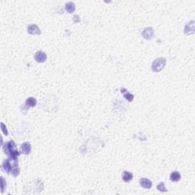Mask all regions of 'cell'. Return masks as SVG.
Returning a JSON list of instances; mask_svg holds the SVG:
<instances>
[{
    "label": "cell",
    "mask_w": 195,
    "mask_h": 195,
    "mask_svg": "<svg viewBox=\"0 0 195 195\" xmlns=\"http://www.w3.org/2000/svg\"><path fill=\"white\" fill-rule=\"evenodd\" d=\"M2 166H3V168L5 169V171L13 176H18L20 173L18 159L9 157V159H7L6 160L3 161Z\"/></svg>",
    "instance_id": "6da1fadb"
},
{
    "label": "cell",
    "mask_w": 195,
    "mask_h": 195,
    "mask_svg": "<svg viewBox=\"0 0 195 195\" xmlns=\"http://www.w3.org/2000/svg\"><path fill=\"white\" fill-rule=\"evenodd\" d=\"M4 151L5 154L9 155L10 158H14V159H18L20 153L16 149L15 142L13 140H11L5 143L4 146Z\"/></svg>",
    "instance_id": "7a4b0ae2"
},
{
    "label": "cell",
    "mask_w": 195,
    "mask_h": 195,
    "mask_svg": "<svg viewBox=\"0 0 195 195\" xmlns=\"http://www.w3.org/2000/svg\"><path fill=\"white\" fill-rule=\"evenodd\" d=\"M166 64V60L163 57H160L157 58L156 60L153 61V64H152V70L154 73H158L160 72L161 69H163L165 66Z\"/></svg>",
    "instance_id": "3957f363"
},
{
    "label": "cell",
    "mask_w": 195,
    "mask_h": 195,
    "mask_svg": "<svg viewBox=\"0 0 195 195\" xmlns=\"http://www.w3.org/2000/svg\"><path fill=\"white\" fill-rule=\"evenodd\" d=\"M142 36H143L144 39L151 40L152 38L154 37V31H153L152 27H146V28H145L143 30V33H142Z\"/></svg>",
    "instance_id": "277c9868"
},
{
    "label": "cell",
    "mask_w": 195,
    "mask_h": 195,
    "mask_svg": "<svg viewBox=\"0 0 195 195\" xmlns=\"http://www.w3.org/2000/svg\"><path fill=\"white\" fill-rule=\"evenodd\" d=\"M47 54L42 51H38L34 55V59L38 63H44L47 60Z\"/></svg>",
    "instance_id": "5b68a950"
},
{
    "label": "cell",
    "mask_w": 195,
    "mask_h": 195,
    "mask_svg": "<svg viewBox=\"0 0 195 195\" xmlns=\"http://www.w3.org/2000/svg\"><path fill=\"white\" fill-rule=\"evenodd\" d=\"M27 32L30 34H37V35H40L41 34L40 28L38 25H36L34 24H32L31 25L28 26L27 27Z\"/></svg>",
    "instance_id": "8992f818"
},
{
    "label": "cell",
    "mask_w": 195,
    "mask_h": 195,
    "mask_svg": "<svg viewBox=\"0 0 195 195\" xmlns=\"http://www.w3.org/2000/svg\"><path fill=\"white\" fill-rule=\"evenodd\" d=\"M140 184L143 188L146 189H150L152 187V181L148 178H141L140 181Z\"/></svg>",
    "instance_id": "52a82bcc"
},
{
    "label": "cell",
    "mask_w": 195,
    "mask_h": 195,
    "mask_svg": "<svg viewBox=\"0 0 195 195\" xmlns=\"http://www.w3.org/2000/svg\"><path fill=\"white\" fill-rule=\"evenodd\" d=\"M21 153L25 154V155H27L31 151V146L28 142H25V143H24L23 144L21 145Z\"/></svg>",
    "instance_id": "ba28073f"
},
{
    "label": "cell",
    "mask_w": 195,
    "mask_h": 195,
    "mask_svg": "<svg viewBox=\"0 0 195 195\" xmlns=\"http://www.w3.org/2000/svg\"><path fill=\"white\" fill-rule=\"evenodd\" d=\"M120 91H121V93L124 94V97L125 98V99L127 100L128 101H132L133 100V98H134L133 95L131 93L128 92L127 91L125 88H121Z\"/></svg>",
    "instance_id": "9c48e42d"
},
{
    "label": "cell",
    "mask_w": 195,
    "mask_h": 195,
    "mask_svg": "<svg viewBox=\"0 0 195 195\" xmlns=\"http://www.w3.org/2000/svg\"><path fill=\"white\" fill-rule=\"evenodd\" d=\"M65 9L68 13H73L76 10V5H75L73 2H69L66 4Z\"/></svg>",
    "instance_id": "30bf717a"
},
{
    "label": "cell",
    "mask_w": 195,
    "mask_h": 195,
    "mask_svg": "<svg viewBox=\"0 0 195 195\" xmlns=\"http://www.w3.org/2000/svg\"><path fill=\"white\" fill-rule=\"evenodd\" d=\"M133 174L131 172H124L123 173V180L125 182H129L133 179Z\"/></svg>",
    "instance_id": "8fae6325"
},
{
    "label": "cell",
    "mask_w": 195,
    "mask_h": 195,
    "mask_svg": "<svg viewBox=\"0 0 195 195\" xmlns=\"http://www.w3.org/2000/svg\"><path fill=\"white\" fill-rule=\"evenodd\" d=\"M36 104H37V100H36L34 98H33V97H30V98H28L25 101V105H27L28 107H34L36 105Z\"/></svg>",
    "instance_id": "7c38bea8"
},
{
    "label": "cell",
    "mask_w": 195,
    "mask_h": 195,
    "mask_svg": "<svg viewBox=\"0 0 195 195\" xmlns=\"http://www.w3.org/2000/svg\"><path fill=\"white\" fill-rule=\"evenodd\" d=\"M181 179V174L179 172H172V174H170V180L172 181H178Z\"/></svg>",
    "instance_id": "4fadbf2b"
},
{
    "label": "cell",
    "mask_w": 195,
    "mask_h": 195,
    "mask_svg": "<svg viewBox=\"0 0 195 195\" xmlns=\"http://www.w3.org/2000/svg\"><path fill=\"white\" fill-rule=\"evenodd\" d=\"M157 189L159 191H162V192H166L167 191V189H166V186H165L163 182H161L159 185H157Z\"/></svg>",
    "instance_id": "5bb4252c"
},
{
    "label": "cell",
    "mask_w": 195,
    "mask_h": 195,
    "mask_svg": "<svg viewBox=\"0 0 195 195\" xmlns=\"http://www.w3.org/2000/svg\"><path fill=\"white\" fill-rule=\"evenodd\" d=\"M2 131L4 132L5 134L8 135V131H5V125H4V124H2Z\"/></svg>",
    "instance_id": "9a60e30c"
}]
</instances>
